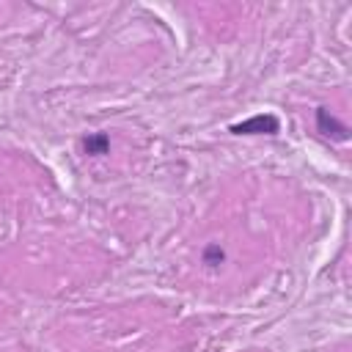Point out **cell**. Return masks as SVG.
<instances>
[{
	"label": "cell",
	"mask_w": 352,
	"mask_h": 352,
	"mask_svg": "<svg viewBox=\"0 0 352 352\" xmlns=\"http://www.w3.org/2000/svg\"><path fill=\"white\" fill-rule=\"evenodd\" d=\"M234 135H278L280 132V121L272 113H256L239 124H231Z\"/></svg>",
	"instance_id": "6da1fadb"
},
{
	"label": "cell",
	"mask_w": 352,
	"mask_h": 352,
	"mask_svg": "<svg viewBox=\"0 0 352 352\" xmlns=\"http://www.w3.org/2000/svg\"><path fill=\"white\" fill-rule=\"evenodd\" d=\"M314 121H316V132H322L324 138H330L336 143H346L349 140V126L344 121H338L327 107H316Z\"/></svg>",
	"instance_id": "7a4b0ae2"
},
{
	"label": "cell",
	"mask_w": 352,
	"mask_h": 352,
	"mask_svg": "<svg viewBox=\"0 0 352 352\" xmlns=\"http://www.w3.org/2000/svg\"><path fill=\"white\" fill-rule=\"evenodd\" d=\"M82 151L88 157H102L110 151V135L107 132H91L82 138Z\"/></svg>",
	"instance_id": "3957f363"
},
{
	"label": "cell",
	"mask_w": 352,
	"mask_h": 352,
	"mask_svg": "<svg viewBox=\"0 0 352 352\" xmlns=\"http://www.w3.org/2000/svg\"><path fill=\"white\" fill-rule=\"evenodd\" d=\"M201 258H204V264H206V267H217V264H223V261H226V250H223L220 245H214V242H212V245H206V248H204Z\"/></svg>",
	"instance_id": "277c9868"
}]
</instances>
